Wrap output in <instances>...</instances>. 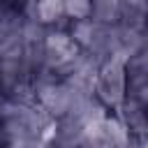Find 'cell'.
I'll use <instances>...</instances> for the list:
<instances>
[{"label": "cell", "mask_w": 148, "mask_h": 148, "mask_svg": "<svg viewBox=\"0 0 148 148\" xmlns=\"http://www.w3.org/2000/svg\"><path fill=\"white\" fill-rule=\"evenodd\" d=\"M62 0H35V21L42 23V25H49V23H56L60 21L62 16Z\"/></svg>", "instance_id": "obj_3"}, {"label": "cell", "mask_w": 148, "mask_h": 148, "mask_svg": "<svg viewBox=\"0 0 148 148\" xmlns=\"http://www.w3.org/2000/svg\"><path fill=\"white\" fill-rule=\"evenodd\" d=\"M62 12L69 18H88L90 16V0H62Z\"/></svg>", "instance_id": "obj_4"}, {"label": "cell", "mask_w": 148, "mask_h": 148, "mask_svg": "<svg viewBox=\"0 0 148 148\" xmlns=\"http://www.w3.org/2000/svg\"><path fill=\"white\" fill-rule=\"evenodd\" d=\"M99 30V23H95L90 16L88 18H74L72 28H69V37L79 49H90V44L95 42V35Z\"/></svg>", "instance_id": "obj_2"}, {"label": "cell", "mask_w": 148, "mask_h": 148, "mask_svg": "<svg viewBox=\"0 0 148 148\" xmlns=\"http://www.w3.org/2000/svg\"><path fill=\"white\" fill-rule=\"evenodd\" d=\"M92 95L104 106L120 109L125 104V99H127V67H125L123 58L111 56L97 67Z\"/></svg>", "instance_id": "obj_1"}, {"label": "cell", "mask_w": 148, "mask_h": 148, "mask_svg": "<svg viewBox=\"0 0 148 148\" xmlns=\"http://www.w3.org/2000/svg\"><path fill=\"white\" fill-rule=\"evenodd\" d=\"M125 7H130V9H139V12H143V0H120Z\"/></svg>", "instance_id": "obj_5"}]
</instances>
